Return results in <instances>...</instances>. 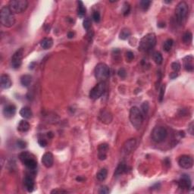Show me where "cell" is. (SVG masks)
<instances>
[{
	"instance_id": "1",
	"label": "cell",
	"mask_w": 194,
	"mask_h": 194,
	"mask_svg": "<svg viewBox=\"0 0 194 194\" xmlns=\"http://www.w3.org/2000/svg\"><path fill=\"white\" fill-rule=\"evenodd\" d=\"M19 159L27 168L31 172V175H34L37 168V161H36L35 156L32 153L29 152H22L19 155Z\"/></svg>"
},
{
	"instance_id": "2",
	"label": "cell",
	"mask_w": 194,
	"mask_h": 194,
	"mask_svg": "<svg viewBox=\"0 0 194 194\" xmlns=\"http://www.w3.org/2000/svg\"><path fill=\"white\" fill-rule=\"evenodd\" d=\"M1 24L5 27H12L15 24V14L11 11L9 6H3L0 11Z\"/></svg>"
},
{
	"instance_id": "3",
	"label": "cell",
	"mask_w": 194,
	"mask_h": 194,
	"mask_svg": "<svg viewBox=\"0 0 194 194\" xmlns=\"http://www.w3.org/2000/svg\"><path fill=\"white\" fill-rule=\"evenodd\" d=\"M156 45V36L153 33H149L145 35L140 40L139 43V50L147 52L152 50Z\"/></svg>"
},
{
	"instance_id": "4",
	"label": "cell",
	"mask_w": 194,
	"mask_h": 194,
	"mask_svg": "<svg viewBox=\"0 0 194 194\" xmlns=\"http://www.w3.org/2000/svg\"><path fill=\"white\" fill-rule=\"evenodd\" d=\"M129 118H130V123H131L133 127H135L137 130L140 128L143 124V122H144V118L139 108L136 107V106L132 107L130 110Z\"/></svg>"
},
{
	"instance_id": "5",
	"label": "cell",
	"mask_w": 194,
	"mask_h": 194,
	"mask_svg": "<svg viewBox=\"0 0 194 194\" xmlns=\"http://www.w3.org/2000/svg\"><path fill=\"white\" fill-rule=\"evenodd\" d=\"M189 13L188 5L185 2H181L178 4L175 9V15L178 22L180 24H183L187 18Z\"/></svg>"
},
{
	"instance_id": "6",
	"label": "cell",
	"mask_w": 194,
	"mask_h": 194,
	"mask_svg": "<svg viewBox=\"0 0 194 194\" xmlns=\"http://www.w3.org/2000/svg\"><path fill=\"white\" fill-rule=\"evenodd\" d=\"M95 77L98 81H104L107 79L110 74V69L109 67L105 63H99L96 64L94 70Z\"/></svg>"
},
{
	"instance_id": "7",
	"label": "cell",
	"mask_w": 194,
	"mask_h": 194,
	"mask_svg": "<svg viewBox=\"0 0 194 194\" xmlns=\"http://www.w3.org/2000/svg\"><path fill=\"white\" fill-rule=\"evenodd\" d=\"M28 6V2L26 0H11L9 7L14 14H20L24 12Z\"/></svg>"
},
{
	"instance_id": "8",
	"label": "cell",
	"mask_w": 194,
	"mask_h": 194,
	"mask_svg": "<svg viewBox=\"0 0 194 194\" xmlns=\"http://www.w3.org/2000/svg\"><path fill=\"white\" fill-rule=\"evenodd\" d=\"M168 131L165 127H155L152 130V133H151V137L152 140L155 143H161L167 138Z\"/></svg>"
},
{
	"instance_id": "9",
	"label": "cell",
	"mask_w": 194,
	"mask_h": 194,
	"mask_svg": "<svg viewBox=\"0 0 194 194\" xmlns=\"http://www.w3.org/2000/svg\"><path fill=\"white\" fill-rule=\"evenodd\" d=\"M106 90V84L104 81H100L90 90V98L93 100H96L100 98Z\"/></svg>"
},
{
	"instance_id": "10",
	"label": "cell",
	"mask_w": 194,
	"mask_h": 194,
	"mask_svg": "<svg viewBox=\"0 0 194 194\" xmlns=\"http://www.w3.org/2000/svg\"><path fill=\"white\" fill-rule=\"evenodd\" d=\"M23 55H24V49L22 48L19 49L14 53L11 60V64L14 69H18L21 67L22 64Z\"/></svg>"
},
{
	"instance_id": "11",
	"label": "cell",
	"mask_w": 194,
	"mask_h": 194,
	"mask_svg": "<svg viewBox=\"0 0 194 194\" xmlns=\"http://www.w3.org/2000/svg\"><path fill=\"white\" fill-rule=\"evenodd\" d=\"M180 167L184 169H190L193 165V159L192 156L188 155H184L180 157L178 160Z\"/></svg>"
},
{
	"instance_id": "12",
	"label": "cell",
	"mask_w": 194,
	"mask_h": 194,
	"mask_svg": "<svg viewBox=\"0 0 194 194\" xmlns=\"http://www.w3.org/2000/svg\"><path fill=\"white\" fill-rule=\"evenodd\" d=\"M191 180L189 175H181V179L178 181V186L180 188L183 190H189L191 187Z\"/></svg>"
},
{
	"instance_id": "13",
	"label": "cell",
	"mask_w": 194,
	"mask_h": 194,
	"mask_svg": "<svg viewBox=\"0 0 194 194\" xmlns=\"http://www.w3.org/2000/svg\"><path fill=\"white\" fill-rule=\"evenodd\" d=\"M136 140L130 139L124 144L122 148V152L124 155H129L134 150L136 147Z\"/></svg>"
},
{
	"instance_id": "14",
	"label": "cell",
	"mask_w": 194,
	"mask_h": 194,
	"mask_svg": "<svg viewBox=\"0 0 194 194\" xmlns=\"http://www.w3.org/2000/svg\"><path fill=\"white\" fill-rule=\"evenodd\" d=\"M24 187H25L26 190L29 192V193H31L33 192V190H34V175H28L25 177L24 180Z\"/></svg>"
},
{
	"instance_id": "15",
	"label": "cell",
	"mask_w": 194,
	"mask_h": 194,
	"mask_svg": "<svg viewBox=\"0 0 194 194\" xmlns=\"http://www.w3.org/2000/svg\"><path fill=\"white\" fill-rule=\"evenodd\" d=\"M3 115L6 118H12L15 116L16 113V107L14 104L6 105L2 111Z\"/></svg>"
},
{
	"instance_id": "16",
	"label": "cell",
	"mask_w": 194,
	"mask_h": 194,
	"mask_svg": "<svg viewBox=\"0 0 194 194\" xmlns=\"http://www.w3.org/2000/svg\"><path fill=\"white\" fill-rule=\"evenodd\" d=\"M109 145L107 144H102L99 146L98 148V157L99 159L103 161L107 158V154L109 152Z\"/></svg>"
},
{
	"instance_id": "17",
	"label": "cell",
	"mask_w": 194,
	"mask_h": 194,
	"mask_svg": "<svg viewBox=\"0 0 194 194\" xmlns=\"http://www.w3.org/2000/svg\"><path fill=\"white\" fill-rule=\"evenodd\" d=\"M99 119L104 124H110L112 121V115L106 109H102L99 113Z\"/></svg>"
},
{
	"instance_id": "18",
	"label": "cell",
	"mask_w": 194,
	"mask_h": 194,
	"mask_svg": "<svg viewBox=\"0 0 194 194\" xmlns=\"http://www.w3.org/2000/svg\"><path fill=\"white\" fill-rule=\"evenodd\" d=\"M41 161H42L43 165L46 168H51L53 165L54 163L53 155L49 152H46V153L43 155Z\"/></svg>"
},
{
	"instance_id": "19",
	"label": "cell",
	"mask_w": 194,
	"mask_h": 194,
	"mask_svg": "<svg viewBox=\"0 0 194 194\" xmlns=\"http://www.w3.org/2000/svg\"><path fill=\"white\" fill-rule=\"evenodd\" d=\"M0 84H1L2 89L7 90V89L10 88L12 85L10 77L8 74H2L1 78H0Z\"/></svg>"
},
{
	"instance_id": "20",
	"label": "cell",
	"mask_w": 194,
	"mask_h": 194,
	"mask_svg": "<svg viewBox=\"0 0 194 194\" xmlns=\"http://www.w3.org/2000/svg\"><path fill=\"white\" fill-rule=\"evenodd\" d=\"M184 67L187 71L193 72L194 69L193 55H188L184 58Z\"/></svg>"
},
{
	"instance_id": "21",
	"label": "cell",
	"mask_w": 194,
	"mask_h": 194,
	"mask_svg": "<svg viewBox=\"0 0 194 194\" xmlns=\"http://www.w3.org/2000/svg\"><path fill=\"white\" fill-rule=\"evenodd\" d=\"M20 115L24 119H30V118H32V115H33V112H32L31 109L29 107H23L22 109L20 110L19 112Z\"/></svg>"
},
{
	"instance_id": "22",
	"label": "cell",
	"mask_w": 194,
	"mask_h": 194,
	"mask_svg": "<svg viewBox=\"0 0 194 194\" xmlns=\"http://www.w3.org/2000/svg\"><path fill=\"white\" fill-rule=\"evenodd\" d=\"M30 124L25 120H21L18 125V130L22 133L28 131L30 130Z\"/></svg>"
},
{
	"instance_id": "23",
	"label": "cell",
	"mask_w": 194,
	"mask_h": 194,
	"mask_svg": "<svg viewBox=\"0 0 194 194\" xmlns=\"http://www.w3.org/2000/svg\"><path fill=\"white\" fill-rule=\"evenodd\" d=\"M127 168H128L127 167V165H126L124 163H120V164L118 165V167H117L116 170H115V176L119 177L121 176V175H123V174L127 173Z\"/></svg>"
},
{
	"instance_id": "24",
	"label": "cell",
	"mask_w": 194,
	"mask_h": 194,
	"mask_svg": "<svg viewBox=\"0 0 194 194\" xmlns=\"http://www.w3.org/2000/svg\"><path fill=\"white\" fill-rule=\"evenodd\" d=\"M53 45V40L50 37H46L40 42V46L43 49H49Z\"/></svg>"
},
{
	"instance_id": "25",
	"label": "cell",
	"mask_w": 194,
	"mask_h": 194,
	"mask_svg": "<svg viewBox=\"0 0 194 194\" xmlns=\"http://www.w3.org/2000/svg\"><path fill=\"white\" fill-rule=\"evenodd\" d=\"M32 82V76L29 74H24L21 78V84L24 87H29Z\"/></svg>"
},
{
	"instance_id": "26",
	"label": "cell",
	"mask_w": 194,
	"mask_h": 194,
	"mask_svg": "<svg viewBox=\"0 0 194 194\" xmlns=\"http://www.w3.org/2000/svg\"><path fill=\"white\" fill-rule=\"evenodd\" d=\"M78 15L79 18H83L85 16L86 12H87V9H86L85 6H84V3L81 1L78 2Z\"/></svg>"
},
{
	"instance_id": "27",
	"label": "cell",
	"mask_w": 194,
	"mask_h": 194,
	"mask_svg": "<svg viewBox=\"0 0 194 194\" xmlns=\"http://www.w3.org/2000/svg\"><path fill=\"white\" fill-rule=\"evenodd\" d=\"M108 175V171L106 168H102L98 173L96 174V178L98 181H103L106 179Z\"/></svg>"
},
{
	"instance_id": "28",
	"label": "cell",
	"mask_w": 194,
	"mask_h": 194,
	"mask_svg": "<svg viewBox=\"0 0 194 194\" xmlns=\"http://www.w3.org/2000/svg\"><path fill=\"white\" fill-rule=\"evenodd\" d=\"M183 42L185 44H190L193 40V34L190 31H187L183 35Z\"/></svg>"
},
{
	"instance_id": "29",
	"label": "cell",
	"mask_w": 194,
	"mask_h": 194,
	"mask_svg": "<svg viewBox=\"0 0 194 194\" xmlns=\"http://www.w3.org/2000/svg\"><path fill=\"white\" fill-rule=\"evenodd\" d=\"M130 35H131V33H130V30H129L128 29L124 28L120 32L119 38L121 40H127L130 37Z\"/></svg>"
},
{
	"instance_id": "30",
	"label": "cell",
	"mask_w": 194,
	"mask_h": 194,
	"mask_svg": "<svg viewBox=\"0 0 194 194\" xmlns=\"http://www.w3.org/2000/svg\"><path fill=\"white\" fill-rule=\"evenodd\" d=\"M152 58H153L154 61L157 64H161L162 63L163 58L161 54L159 52H155L152 54Z\"/></svg>"
},
{
	"instance_id": "31",
	"label": "cell",
	"mask_w": 194,
	"mask_h": 194,
	"mask_svg": "<svg viewBox=\"0 0 194 194\" xmlns=\"http://www.w3.org/2000/svg\"><path fill=\"white\" fill-rule=\"evenodd\" d=\"M174 41L172 39H168L164 43V45H163V49L165 52H170V50L171 49L172 47H173Z\"/></svg>"
},
{
	"instance_id": "32",
	"label": "cell",
	"mask_w": 194,
	"mask_h": 194,
	"mask_svg": "<svg viewBox=\"0 0 194 194\" xmlns=\"http://www.w3.org/2000/svg\"><path fill=\"white\" fill-rule=\"evenodd\" d=\"M149 102H144L142 104V106H141V110H140L144 118L145 116H146V115H147L148 112H149Z\"/></svg>"
},
{
	"instance_id": "33",
	"label": "cell",
	"mask_w": 194,
	"mask_h": 194,
	"mask_svg": "<svg viewBox=\"0 0 194 194\" xmlns=\"http://www.w3.org/2000/svg\"><path fill=\"white\" fill-rule=\"evenodd\" d=\"M151 3H152V2L149 1V0H143L140 2V8L143 10L146 11L149 8Z\"/></svg>"
},
{
	"instance_id": "34",
	"label": "cell",
	"mask_w": 194,
	"mask_h": 194,
	"mask_svg": "<svg viewBox=\"0 0 194 194\" xmlns=\"http://www.w3.org/2000/svg\"><path fill=\"white\" fill-rule=\"evenodd\" d=\"M83 27L86 30H90V27H91V21L89 18H85L83 22Z\"/></svg>"
},
{
	"instance_id": "35",
	"label": "cell",
	"mask_w": 194,
	"mask_h": 194,
	"mask_svg": "<svg viewBox=\"0 0 194 194\" xmlns=\"http://www.w3.org/2000/svg\"><path fill=\"white\" fill-rule=\"evenodd\" d=\"M181 65L178 61H175V62H173L171 64L172 70H173L175 72H176V73H178V72L181 70Z\"/></svg>"
},
{
	"instance_id": "36",
	"label": "cell",
	"mask_w": 194,
	"mask_h": 194,
	"mask_svg": "<svg viewBox=\"0 0 194 194\" xmlns=\"http://www.w3.org/2000/svg\"><path fill=\"white\" fill-rule=\"evenodd\" d=\"M130 12V6L129 5V3L125 2L124 5V9H123V14H124V16H127L129 15Z\"/></svg>"
},
{
	"instance_id": "37",
	"label": "cell",
	"mask_w": 194,
	"mask_h": 194,
	"mask_svg": "<svg viewBox=\"0 0 194 194\" xmlns=\"http://www.w3.org/2000/svg\"><path fill=\"white\" fill-rule=\"evenodd\" d=\"M165 86L162 85L160 88V91H159V96H158V99H159L160 102H161L164 99L165 96Z\"/></svg>"
},
{
	"instance_id": "38",
	"label": "cell",
	"mask_w": 194,
	"mask_h": 194,
	"mask_svg": "<svg viewBox=\"0 0 194 194\" xmlns=\"http://www.w3.org/2000/svg\"><path fill=\"white\" fill-rule=\"evenodd\" d=\"M16 146H18V148H20V149H24V148L27 147V143H26L25 141L22 140H18L16 142Z\"/></svg>"
},
{
	"instance_id": "39",
	"label": "cell",
	"mask_w": 194,
	"mask_h": 194,
	"mask_svg": "<svg viewBox=\"0 0 194 194\" xmlns=\"http://www.w3.org/2000/svg\"><path fill=\"white\" fill-rule=\"evenodd\" d=\"M118 74L121 79H124V78H126V76H127V71H126L125 69L121 68H120L119 70H118Z\"/></svg>"
},
{
	"instance_id": "40",
	"label": "cell",
	"mask_w": 194,
	"mask_h": 194,
	"mask_svg": "<svg viewBox=\"0 0 194 194\" xmlns=\"http://www.w3.org/2000/svg\"><path fill=\"white\" fill-rule=\"evenodd\" d=\"M93 21H94L96 23L99 22L100 19H101V16H100L99 12H97V11L93 12Z\"/></svg>"
},
{
	"instance_id": "41",
	"label": "cell",
	"mask_w": 194,
	"mask_h": 194,
	"mask_svg": "<svg viewBox=\"0 0 194 194\" xmlns=\"http://www.w3.org/2000/svg\"><path fill=\"white\" fill-rule=\"evenodd\" d=\"M109 192H110V190H109V187H106V186H102V187H100L99 190V193L100 194H107L109 193Z\"/></svg>"
},
{
	"instance_id": "42",
	"label": "cell",
	"mask_w": 194,
	"mask_h": 194,
	"mask_svg": "<svg viewBox=\"0 0 194 194\" xmlns=\"http://www.w3.org/2000/svg\"><path fill=\"white\" fill-rule=\"evenodd\" d=\"M126 57H127V61H131L134 58V54H133V52H132L131 51H128V52H127V53H126Z\"/></svg>"
},
{
	"instance_id": "43",
	"label": "cell",
	"mask_w": 194,
	"mask_h": 194,
	"mask_svg": "<svg viewBox=\"0 0 194 194\" xmlns=\"http://www.w3.org/2000/svg\"><path fill=\"white\" fill-rule=\"evenodd\" d=\"M38 144H40V146L41 147H46L47 146V144H48V143H47V141L45 139H39Z\"/></svg>"
},
{
	"instance_id": "44",
	"label": "cell",
	"mask_w": 194,
	"mask_h": 194,
	"mask_svg": "<svg viewBox=\"0 0 194 194\" xmlns=\"http://www.w3.org/2000/svg\"><path fill=\"white\" fill-rule=\"evenodd\" d=\"M193 129H194V124H193V121H192V122L190 123V124H189V126H188V132H189V133H190L191 135H193V134H194V133H194Z\"/></svg>"
},
{
	"instance_id": "45",
	"label": "cell",
	"mask_w": 194,
	"mask_h": 194,
	"mask_svg": "<svg viewBox=\"0 0 194 194\" xmlns=\"http://www.w3.org/2000/svg\"><path fill=\"white\" fill-rule=\"evenodd\" d=\"M67 193V191H65V190H54L51 192V193Z\"/></svg>"
},
{
	"instance_id": "46",
	"label": "cell",
	"mask_w": 194,
	"mask_h": 194,
	"mask_svg": "<svg viewBox=\"0 0 194 194\" xmlns=\"http://www.w3.org/2000/svg\"><path fill=\"white\" fill-rule=\"evenodd\" d=\"M177 77H178V73H176V72H173V73H171L170 74L171 79H175Z\"/></svg>"
},
{
	"instance_id": "47",
	"label": "cell",
	"mask_w": 194,
	"mask_h": 194,
	"mask_svg": "<svg viewBox=\"0 0 194 194\" xmlns=\"http://www.w3.org/2000/svg\"><path fill=\"white\" fill-rule=\"evenodd\" d=\"M74 36V32L70 31V32H68V37L69 39H71V38H73Z\"/></svg>"
},
{
	"instance_id": "48",
	"label": "cell",
	"mask_w": 194,
	"mask_h": 194,
	"mask_svg": "<svg viewBox=\"0 0 194 194\" xmlns=\"http://www.w3.org/2000/svg\"><path fill=\"white\" fill-rule=\"evenodd\" d=\"M158 27H161V28H162V27H165V24L164 22H160L158 24Z\"/></svg>"
},
{
	"instance_id": "49",
	"label": "cell",
	"mask_w": 194,
	"mask_h": 194,
	"mask_svg": "<svg viewBox=\"0 0 194 194\" xmlns=\"http://www.w3.org/2000/svg\"><path fill=\"white\" fill-rule=\"evenodd\" d=\"M77 181H84V178H81V177H78V178H77Z\"/></svg>"
},
{
	"instance_id": "50",
	"label": "cell",
	"mask_w": 194,
	"mask_h": 194,
	"mask_svg": "<svg viewBox=\"0 0 194 194\" xmlns=\"http://www.w3.org/2000/svg\"><path fill=\"white\" fill-rule=\"evenodd\" d=\"M165 3H171V1H165Z\"/></svg>"
}]
</instances>
